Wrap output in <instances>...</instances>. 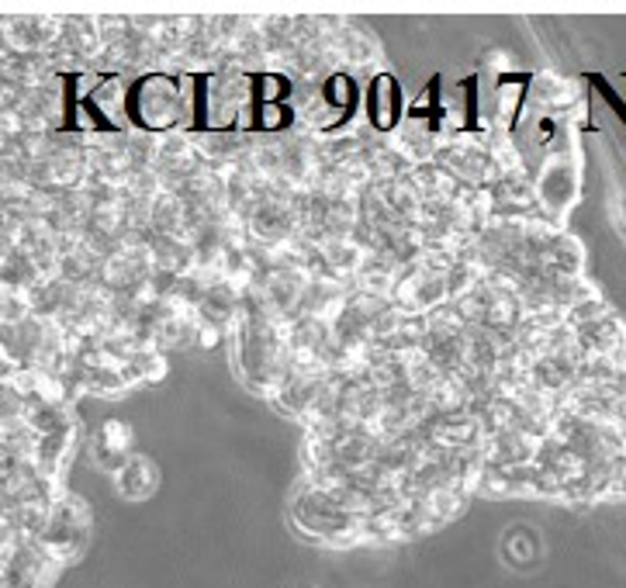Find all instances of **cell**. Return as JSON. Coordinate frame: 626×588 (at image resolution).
<instances>
[{
	"instance_id": "cell-3",
	"label": "cell",
	"mask_w": 626,
	"mask_h": 588,
	"mask_svg": "<svg viewBox=\"0 0 626 588\" xmlns=\"http://www.w3.org/2000/svg\"><path fill=\"white\" fill-rule=\"evenodd\" d=\"M367 111H371V122L374 128H395L398 118H402V90L391 77H377L371 84V98H367Z\"/></svg>"
},
{
	"instance_id": "cell-1",
	"label": "cell",
	"mask_w": 626,
	"mask_h": 588,
	"mask_svg": "<svg viewBox=\"0 0 626 588\" xmlns=\"http://www.w3.org/2000/svg\"><path fill=\"white\" fill-rule=\"evenodd\" d=\"M122 111L128 122H136L146 132H166L187 118L191 104L184 101V87L174 77L149 73L122 93Z\"/></svg>"
},
{
	"instance_id": "cell-2",
	"label": "cell",
	"mask_w": 626,
	"mask_h": 588,
	"mask_svg": "<svg viewBox=\"0 0 626 588\" xmlns=\"http://www.w3.org/2000/svg\"><path fill=\"white\" fill-rule=\"evenodd\" d=\"M87 537H90V520H87V509L70 499V496H60L49 509V523L39 534V543L49 550V554L66 564L70 558H77L80 550L87 547Z\"/></svg>"
},
{
	"instance_id": "cell-4",
	"label": "cell",
	"mask_w": 626,
	"mask_h": 588,
	"mask_svg": "<svg viewBox=\"0 0 626 588\" xmlns=\"http://www.w3.org/2000/svg\"><path fill=\"white\" fill-rule=\"evenodd\" d=\"M118 481V491L128 499H146L149 491L156 488V471L153 464H149L146 458H139V453H132V458L125 461V467L115 474Z\"/></svg>"
}]
</instances>
